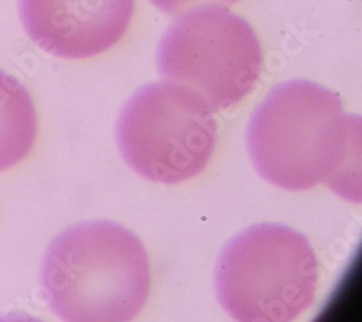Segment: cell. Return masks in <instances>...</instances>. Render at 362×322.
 I'll use <instances>...</instances> for the list:
<instances>
[{
  "label": "cell",
  "instance_id": "5",
  "mask_svg": "<svg viewBox=\"0 0 362 322\" xmlns=\"http://www.w3.org/2000/svg\"><path fill=\"white\" fill-rule=\"evenodd\" d=\"M120 154L142 178L173 185L197 176L212 157L218 124L214 112L186 87L146 84L120 112Z\"/></svg>",
  "mask_w": 362,
  "mask_h": 322
},
{
  "label": "cell",
  "instance_id": "2",
  "mask_svg": "<svg viewBox=\"0 0 362 322\" xmlns=\"http://www.w3.org/2000/svg\"><path fill=\"white\" fill-rule=\"evenodd\" d=\"M41 282L52 312L70 322L134 319L149 295V260L128 228L93 221L74 225L48 246Z\"/></svg>",
  "mask_w": 362,
  "mask_h": 322
},
{
  "label": "cell",
  "instance_id": "4",
  "mask_svg": "<svg viewBox=\"0 0 362 322\" xmlns=\"http://www.w3.org/2000/svg\"><path fill=\"white\" fill-rule=\"evenodd\" d=\"M160 73L183 86L212 112L245 99L262 69L252 26L225 6H202L181 15L164 33L157 52Z\"/></svg>",
  "mask_w": 362,
  "mask_h": 322
},
{
  "label": "cell",
  "instance_id": "3",
  "mask_svg": "<svg viewBox=\"0 0 362 322\" xmlns=\"http://www.w3.org/2000/svg\"><path fill=\"white\" fill-rule=\"evenodd\" d=\"M319 276L317 257L303 234L283 224H258L226 244L215 283L233 319L288 322L313 304Z\"/></svg>",
  "mask_w": 362,
  "mask_h": 322
},
{
  "label": "cell",
  "instance_id": "8",
  "mask_svg": "<svg viewBox=\"0 0 362 322\" xmlns=\"http://www.w3.org/2000/svg\"><path fill=\"white\" fill-rule=\"evenodd\" d=\"M151 2L168 15H178L202 6H226L230 4H236L239 0H151Z\"/></svg>",
  "mask_w": 362,
  "mask_h": 322
},
{
  "label": "cell",
  "instance_id": "1",
  "mask_svg": "<svg viewBox=\"0 0 362 322\" xmlns=\"http://www.w3.org/2000/svg\"><path fill=\"white\" fill-rule=\"evenodd\" d=\"M247 147L261 178L277 188L326 185L361 197V120L325 86L291 80L274 87L251 116Z\"/></svg>",
  "mask_w": 362,
  "mask_h": 322
},
{
  "label": "cell",
  "instance_id": "6",
  "mask_svg": "<svg viewBox=\"0 0 362 322\" xmlns=\"http://www.w3.org/2000/svg\"><path fill=\"white\" fill-rule=\"evenodd\" d=\"M26 34L44 51L90 58L122 40L135 0H19Z\"/></svg>",
  "mask_w": 362,
  "mask_h": 322
},
{
  "label": "cell",
  "instance_id": "7",
  "mask_svg": "<svg viewBox=\"0 0 362 322\" xmlns=\"http://www.w3.org/2000/svg\"><path fill=\"white\" fill-rule=\"evenodd\" d=\"M38 130L37 110L26 87L0 70V171L31 151Z\"/></svg>",
  "mask_w": 362,
  "mask_h": 322
}]
</instances>
